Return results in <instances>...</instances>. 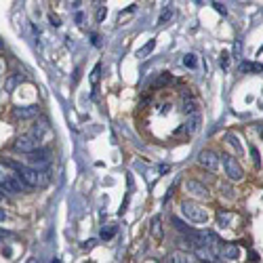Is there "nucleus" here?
<instances>
[{
    "mask_svg": "<svg viewBox=\"0 0 263 263\" xmlns=\"http://www.w3.org/2000/svg\"><path fill=\"white\" fill-rule=\"evenodd\" d=\"M0 188H2V192H6V194H22V192H26L28 188H32L28 184V181H24V177L19 173H2V177H0Z\"/></svg>",
    "mask_w": 263,
    "mask_h": 263,
    "instance_id": "obj_3",
    "label": "nucleus"
},
{
    "mask_svg": "<svg viewBox=\"0 0 263 263\" xmlns=\"http://www.w3.org/2000/svg\"><path fill=\"white\" fill-rule=\"evenodd\" d=\"M24 80H26V76H24L22 72H13V74H8L6 80H4V90H6V93H13V90H15L19 84H22Z\"/></svg>",
    "mask_w": 263,
    "mask_h": 263,
    "instance_id": "obj_10",
    "label": "nucleus"
},
{
    "mask_svg": "<svg viewBox=\"0 0 263 263\" xmlns=\"http://www.w3.org/2000/svg\"><path fill=\"white\" fill-rule=\"evenodd\" d=\"M106 13H108V11H106L104 6H101V8H99V13H97V19H99V22H104V17H106Z\"/></svg>",
    "mask_w": 263,
    "mask_h": 263,
    "instance_id": "obj_28",
    "label": "nucleus"
},
{
    "mask_svg": "<svg viewBox=\"0 0 263 263\" xmlns=\"http://www.w3.org/2000/svg\"><path fill=\"white\" fill-rule=\"evenodd\" d=\"M6 166H11L15 168V173H19L24 177V181H28L32 188H38V186H44L48 177L44 170H40V168H34V166H30V164H17V162H6Z\"/></svg>",
    "mask_w": 263,
    "mask_h": 263,
    "instance_id": "obj_1",
    "label": "nucleus"
},
{
    "mask_svg": "<svg viewBox=\"0 0 263 263\" xmlns=\"http://www.w3.org/2000/svg\"><path fill=\"white\" fill-rule=\"evenodd\" d=\"M13 116H15V118H22V120H30V118H36V116H38V108H36V106L15 108V110H13Z\"/></svg>",
    "mask_w": 263,
    "mask_h": 263,
    "instance_id": "obj_11",
    "label": "nucleus"
},
{
    "mask_svg": "<svg viewBox=\"0 0 263 263\" xmlns=\"http://www.w3.org/2000/svg\"><path fill=\"white\" fill-rule=\"evenodd\" d=\"M181 208V215H184L190 224H196V226H204L208 224V213H206V208L204 206H200L196 204V202H190V200H184L179 204Z\"/></svg>",
    "mask_w": 263,
    "mask_h": 263,
    "instance_id": "obj_2",
    "label": "nucleus"
},
{
    "mask_svg": "<svg viewBox=\"0 0 263 263\" xmlns=\"http://www.w3.org/2000/svg\"><path fill=\"white\" fill-rule=\"evenodd\" d=\"M217 221H219V226H221V228H228V226H230V221H232V215H230V213H224V210H219Z\"/></svg>",
    "mask_w": 263,
    "mask_h": 263,
    "instance_id": "obj_21",
    "label": "nucleus"
},
{
    "mask_svg": "<svg viewBox=\"0 0 263 263\" xmlns=\"http://www.w3.org/2000/svg\"><path fill=\"white\" fill-rule=\"evenodd\" d=\"M198 164L202 168L210 170V173H215V170L219 168V164H221V156H217L213 150H202L198 154Z\"/></svg>",
    "mask_w": 263,
    "mask_h": 263,
    "instance_id": "obj_7",
    "label": "nucleus"
},
{
    "mask_svg": "<svg viewBox=\"0 0 263 263\" xmlns=\"http://www.w3.org/2000/svg\"><path fill=\"white\" fill-rule=\"evenodd\" d=\"M198 122H200V116L194 114V116H192V120H188L186 126H181L177 133H196V130H198Z\"/></svg>",
    "mask_w": 263,
    "mask_h": 263,
    "instance_id": "obj_12",
    "label": "nucleus"
},
{
    "mask_svg": "<svg viewBox=\"0 0 263 263\" xmlns=\"http://www.w3.org/2000/svg\"><path fill=\"white\" fill-rule=\"evenodd\" d=\"M186 190H188V194H190V196H194V198H198V200H208V196H210L208 188H206V186H202L200 181H194V179L186 181Z\"/></svg>",
    "mask_w": 263,
    "mask_h": 263,
    "instance_id": "obj_8",
    "label": "nucleus"
},
{
    "mask_svg": "<svg viewBox=\"0 0 263 263\" xmlns=\"http://www.w3.org/2000/svg\"><path fill=\"white\" fill-rule=\"evenodd\" d=\"M46 130H48V124H46V122H42V124H36L32 133H34V135H36L38 139H42V135L46 133Z\"/></svg>",
    "mask_w": 263,
    "mask_h": 263,
    "instance_id": "obj_22",
    "label": "nucleus"
},
{
    "mask_svg": "<svg viewBox=\"0 0 263 263\" xmlns=\"http://www.w3.org/2000/svg\"><path fill=\"white\" fill-rule=\"evenodd\" d=\"M213 6L217 8L219 13H224V15H226V6H224V4H219V2H213Z\"/></svg>",
    "mask_w": 263,
    "mask_h": 263,
    "instance_id": "obj_29",
    "label": "nucleus"
},
{
    "mask_svg": "<svg viewBox=\"0 0 263 263\" xmlns=\"http://www.w3.org/2000/svg\"><path fill=\"white\" fill-rule=\"evenodd\" d=\"M116 232H118V228L116 226H110V228H104V230H101V238H104V240H112L114 236H116Z\"/></svg>",
    "mask_w": 263,
    "mask_h": 263,
    "instance_id": "obj_17",
    "label": "nucleus"
},
{
    "mask_svg": "<svg viewBox=\"0 0 263 263\" xmlns=\"http://www.w3.org/2000/svg\"><path fill=\"white\" fill-rule=\"evenodd\" d=\"M93 44L99 46V36H97V34H93Z\"/></svg>",
    "mask_w": 263,
    "mask_h": 263,
    "instance_id": "obj_30",
    "label": "nucleus"
},
{
    "mask_svg": "<svg viewBox=\"0 0 263 263\" xmlns=\"http://www.w3.org/2000/svg\"><path fill=\"white\" fill-rule=\"evenodd\" d=\"M170 17H173V6H164V11L160 13V17H158V24H160V26H164Z\"/></svg>",
    "mask_w": 263,
    "mask_h": 263,
    "instance_id": "obj_18",
    "label": "nucleus"
},
{
    "mask_svg": "<svg viewBox=\"0 0 263 263\" xmlns=\"http://www.w3.org/2000/svg\"><path fill=\"white\" fill-rule=\"evenodd\" d=\"M219 257L226 261H236L240 257V248L234 244V242H226V244L219 246Z\"/></svg>",
    "mask_w": 263,
    "mask_h": 263,
    "instance_id": "obj_9",
    "label": "nucleus"
},
{
    "mask_svg": "<svg viewBox=\"0 0 263 263\" xmlns=\"http://www.w3.org/2000/svg\"><path fill=\"white\" fill-rule=\"evenodd\" d=\"M184 66H186V68H190V70H196V66H198L196 55H194V53H188V55L184 57Z\"/></svg>",
    "mask_w": 263,
    "mask_h": 263,
    "instance_id": "obj_19",
    "label": "nucleus"
},
{
    "mask_svg": "<svg viewBox=\"0 0 263 263\" xmlns=\"http://www.w3.org/2000/svg\"><path fill=\"white\" fill-rule=\"evenodd\" d=\"M248 152H250V158H252V162H255L257 168H261V156H259V150L255 144H250L248 146Z\"/></svg>",
    "mask_w": 263,
    "mask_h": 263,
    "instance_id": "obj_16",
    "label": "nucleus"
},
{
    "mask_svg": "<svg viewBox=\"0 0 263 263\" xmlns=\"http://www.w3.org/2000/svg\"><path fill=\"white\" fill-rule=\"evenodd\" d=\"M228 64H230V53H221V57H219V66H221V68H228Z\"/></svg>",
    "mask_w": 263,
    "mask_h": 263,
    "instance_id": "obj_26",
    "label": "nucleus"
},
{
    "mask_svg": "<svg viewBox=\"0 0 263 263\" xmlns=\"http://www.w3.org/2000/svg\"><path fill=\"white\" fill-rule=\"evenodd\" d=\"M48 22H50V26H53V28L62 26V24H59V17H55V15H48Z\"/></svg>",
    "mask_w": 263,
    "mask_h": 263,
    "instance_id": "obj_27",
    "label": "nucleus"
},
{
    "mask_svg": "<svg viewBox=\"0 0 263 263\" xmlns=\"http://www.w3.org/2000/svg\"><path fill=\"white\" fill-rule=\"evenodd\" d=\"M99 72H101V64H97L93 68V74H90V80H93V86H97V80H99Z\"/></svg>",
    "mask_w": 263,
    "mask_h": 263,
    "instance_id": "obj_25",
    "label": "nucleus"
},
{
    "mask_svg": "<svg viewBox=\"0 0 263 263\" xmlns=\"http://www.w3.org/2000/svg\"><path fill=\"white\" fill-rule=\"evenodd\" d=\"M154 46H156V40H150V42H148L144 48H139V50H137V57H146Z\"/></svg>",
    "mask_w": 263,
    "mask_h": 263,
    "instance_id": "obj_23",
    "label": "nucleus"
},
{
    "mask_svg": "<svg viewBox=\"0 0 263 263\" xmlns=\"http://www.w3.org/2000/svg\"><path fill=\"white\" fill-rule=\"evenodd\" d=\"M226 139H230V144L234 146V148H236V150L240 152V154H242V152H244V150H242V144H240V141H238V137H236V135H232V133H228V135H226Z\"/></svg>",
    "mask_w": 263,
    "mask_h": 263,
    "instance_id": "obj_24",
    "label": "nucleus"
},
{
    "mask_svg": "<svg viewBox=\"0 0 263 263\" xmlns=\"http://www.w3.org/2000/svg\"><path fill=\"white\" fill-rule=\"evenodd\" d=\"M170 226H173L177 232H181V234H184V236H186V234H192V232H194V230H192L190 226H186V224H184V221H181L179 217H170Z\"/></svg>",
    "mask_w": 263,
    "mask_h": 263,
    "instance_id": "obj_13",
    "label": "nucleus"
},
{
    "mask_svg": "<svg viewBox=\"0 0 263 263\" xmlns=\"http://www.w3.org/2000/svg\"><path fill=\"white\" fill-rule=\"evenodd\" d=\"M36 148H40V139H38L34 133L22 135V137H17V139L13 141V150L22 152V154H30V152H34Z\"/></svg>",
    "mask_w": 263,
    "mask_h": 263,
    "instance_id": "obj_6",
    "label": "nucleus"
},
{
    "mask_svg": "<svg viewBox=\"0 0 263 263\" xmlns=\"http://www.w3.org/2000/svg\"><path fill=\"white\" fill-rule=\"evenodd\" d=\"M240 70L242 72H261L263 70V66H259V64H240Z\"/></svg>",
    "mask_w": 263,
    "mask_h": 263,
    "instance_id": "obj_20",
    "label": "nucleus"
},
{
    "mask_svg": "<svg viewBox=\"0 0 263 263\" xmlns=\"http://www.w3.org/2000/svg\"><path fill=\"white\" fill-rule=\"evenodd\" d=\"M152 236H156L158 240H162V221H160V217H154L152 219Z\"/></svg>",
    "mask_w": 263,
    "mask_h": 263,
    "instance_id": "obj_14",
    "label": "nucleus"
},
{
    "mask_svg": "<svg viewBox=\"0 0 263 263\" xmlns=\"http://www.w3.org/2000/svg\"><path fill=\"white\" fill-rule=\"evenodd\" d=\"M26 156H28V164L34 168L44 170L50 166V150H46V148H36L34 152H30Z\"/></svg>",
    "mask_w": 263,
    "mask_h": 263,
    "instance_id": "obj_4",
    "label": "nucleus"
},
{
    "mask_svg": "<svg viewBox=\"0 0 263 263\" xmlns=\"http://www.w3.org/2000/svg\"><path fill=\"white\" fill-rule=\"evenodd\" d=\"M170 261H175V263H186V261H194L192 259L190 252H184V250H175L173 255H170Z\"/></svg>",
    "mask_w": 263,
    "mask_h": 263,
    "instance_id": "obj_15",
    "label": "nucleus"
},
{
    "mask_svg": "<svg viewBox=\"0 0 263 263\" xmlns=\"http://www.w3.org/2000/svg\"><path fill=\"white\" fill-rule=\"evenodd\" d=\"M221 164H224L226 175H228L230 181H240L242 177H244V170H242V166H240V162L236 158L224 154V156H221Z\"/></svg>",
    "mask_w": 263,
    "mask_h": 263,
    "instance_id": "obj_5",
    "label": "nucleus"
}]
</instances>
